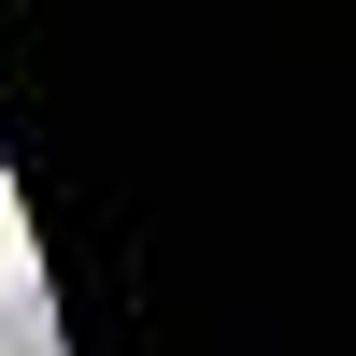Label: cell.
I'll use <instances>...</instances> for the list:
<instances>
[{
    "label": "cell",
    "mask_w": 356,
    "mask_h": 356,
    "mask_svg": "<svg viewBox=\"0 0 356 356\" xmlns=\"http://www.w3.org/2000/svg\"><path fill=\"white\" fill-rule=\"evenodd\" d=\"M0 356H57V300L43 285H0Z\"/></svg>",
    "instance_id": "1"
}]
</instances>
